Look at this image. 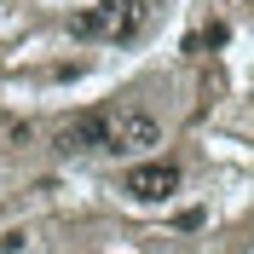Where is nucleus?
I'll return each instance as SVG.
<instances>
[{
  "label": "nucleus",
  "mask_w": 254,
  "mask_h": 254,
  "mask_svg": "<svg viewBox=\"0 0 254 254\" xmlns=\"http://www.w3.org/2000/svg\"><path fill=\"white\" fill-rule=\"evenodd\" d=\"M144 23H150V0H104L93 12H81L69 29L81 41H133Z\"/></svg>",
  "instance_id": "f257e3e1"
},
{
  "label": "nucleus",
  "mask_w": 254,
  "mask_h": 254,
  "mask_svg": "<svg viewBox=\"0 0 254 254\" xmlns=\"http://www.w3.org/2000/svg\"><path fill=\"white\" fill-rule=\"evenodd\" d=\"M150 144H162V122L150 110H110L104 116V150L110 156H144Z\"/></svg>",
  "instance_id": "f03ea898"
},
{
  "label": "nucleus",
  "mask_w": 254,
  "mask_h": 254,
  "mask_svg": "<svg viewBox=\"0 0 254 254\" xmlns=\"http://www.w3.org/2000/svg\"><path fill=\"white\" fill-rule=\"evenodd\" d=\"M104 116H110V110H81V116H69V122L52 133V144H58L64 156H87V150H104Z\"/></svg>",
  "instance_id": "7ed1b4c3"
},
{
  "label": "nucleus",
  "mask_w": 254,
  "mask_h": 254,
  "mask_svg": "<svg viewBox=\"0 0 254 254\" xmlns=\"http://www.w3.org/2000/svg\"><path fill=\"white\" fill-rule=\"evenodd\" d=\"M174 190H179V168L174 162H139L127 174V196L133 202H168Z\"/></svg>",
  "instance_id": "20e7f679"
}]
</instances>
